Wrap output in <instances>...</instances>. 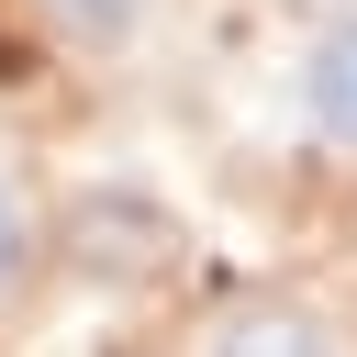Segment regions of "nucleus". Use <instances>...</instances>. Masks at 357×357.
I'll list each match as a JSON object with an SVG mask.
<instances>
[{"mask_svg":"<svg viewBox=\"0 0 357 357\" xmlns=\"http://www.w3.org/2000/svg\"><path fill=\"white\" fill-rule=\"evenodd\" d=\"M290 123L324 156H357V11H335V22L301 33V56H290Z\"/></svg>","mask_w":357,"mask_h":357,"instance_id":"1","label":"nucleus"},{"mask_svg":"<svg viewBox=\"0 0 357 357\" xmlns=\"http://www.w3.org/2000/svg\"><path fill=\"white\" fill-rule=\"evenodd\" d=\"M33 22H45L67 56H89V67H123V56H145V33H156V0H33Z\"/></svg>","mask_w":357,"mask_h":357,"instance_id":"2","label":"nucleus"},{"mask_svg":"<svg viewBox=\"0 0 357 357\" xmlns=\"http://www.w3.org/2000/svg\"><path fill=\"white\" fill-rule=\"evenodd\" d=\"M201 357H335V335L301 312V301H245V312H223L212 324V346Z\"/></svg>","mask_w":357,"mask_h":357,"instance_id":"3","label":"nucleus"},{"mask_svg":"<svg viewBox=\"0 0 357 357\" xmlns=\"http://www.w3.org/2000/svg\"><path fill=\"white\" fill-rule=\"evenodd\" d=\"M45 268V212H33V178L22 156H0V301H22V279Z\"/></svg>","mask_w":357,"mask_h":357,"instance_id":"4","label":"nucleus"}]
</instances>
